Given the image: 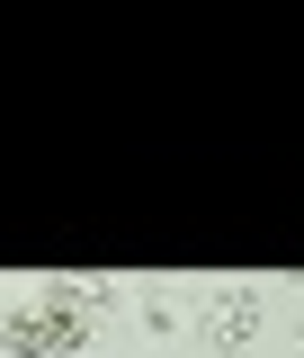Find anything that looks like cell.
Returning <instances> with one entry per match:
<instances>
[{"label": "cell", "instance_id": "1", "mask_svg": "<svg viewBox=\"0 0 304 358\" xmlns=\"http://www.w3.org/2000/svg\"><path fill=\"white\" fill-rule=\"evenodd\" d=\"M0 341H9V358H72L89 341V305L72 278H54L36 305H18L9 322H0Z\"/></svg>", "mask_w": 304, "mask_h": 358}]
</instances>
